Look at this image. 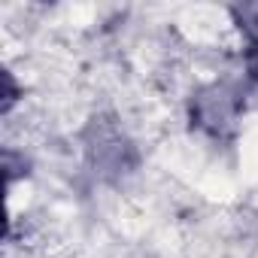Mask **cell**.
Listing matches in <instances>:
<instances>
[{
	"label": "cell",
	"mask_w": 258,
	"mask_h": 258,
	"mask_svg": "<svg viewBox=\"0 0 258 258\" xmlns=\"http://www.w3.org/2000/svg\"><path fill=\"white\" fill-rule=\"evenodd\" d=\"M246 34H249V55H246V64H249V73L258 79V10H246L243 13V25H240Z\"/></svg>",
	"instance_id": "6da1fadb"
}]
</instances>
